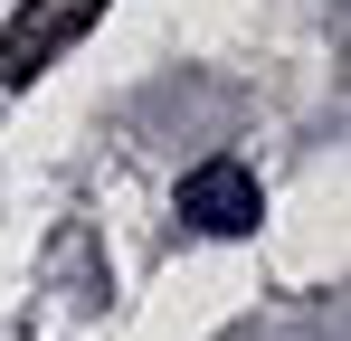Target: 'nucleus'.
I'll return each mask as SVG.
<instances>
[{"label":"nucleus","instance_id":"nucleus-1","mask_svg":"<svg viewBox=\"0 0 351 341\" xmlns=\"http://www.w3.org/2000/svg\"><path fill=\"white\" fill-rule=\"evenodd\" d=\"M95 10L105 0H29L10 29H0V86H29V76H48V57L76 48L86 29H95Z\"/></svg>","mask_w":351,"mask_h":341},{"label":"nucleus","instance_id":"nucleus-2","mask_svg":"<svg viewBox=\"0 0 351 341\" xmlns=\"http://www.w3.org/2000/svg\"><path fill=\"white\" fill-rule=\"evenodd\" d=\"M256 170L247 162H199L180 180V227H199V237H247L256 227Z\"/></svg>","mask_w":351,"mask_h":341}]
</instances>
